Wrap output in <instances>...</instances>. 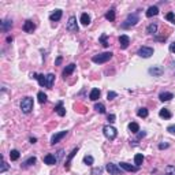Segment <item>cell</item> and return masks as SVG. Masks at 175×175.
<instances>
[{"mask_svg":"<svg viewBox=\"0 0 175 175\" xmlns=\"http://www.w3.org/2000/svg\"><path fill=\"white\" fill-rule=\"evenodd\" d=\"M129 44H130L129 36H126V34H122V36L119 37V45H121L122 49H126V48L129 46Z\"/></svg>","mask_w":175,"mask_h":175,"instance_id":"cell-9","label":"cell"},{"mask_svg":"<svg viewBox=\"0 0 175 175\" xmlns=\"http://www.w3.org/2000/svg\"><path fill=\"white\" fill-rule=\"evenodd\" d=\"M30 142H32V144H36V142H37V138H30Z\"/></svg>","mask_w":175,"mask_h":175,"instance_id":"cell-47","label":"cell"},{"mask_svg":"<svg viewBox=\"0 0 175 175\" xmlns=\"http://www.w3.org/2000/svg\"><path fill=\"white\" fill-rule=\"evenodd\" d=\"M166 18H167L170 22H172V23H175V14H174V12H168V14L166 15Z\"/></svg>","mask_w":175,"mask_h":175,"instance_id":"cell-38","label":"cell"},{"mask_svg":"<svg viewBox=\"0 0 175 175\" xmlns=\"http://www.w3.org/2000/svg\"><path fill=\"white\" fill-rule=\"evenodd\" d=\"M54 81H55V75L52 74V73L46 75V88H52V85H54Z\"/></svg>","mask_w":175,"mask_h":175,"instance_id":"cell-25","label":"cell"},{"mask_svg":"<svg viewBox=\"0 0 175 175\" xmlns=\"http://www.w3.org/2000/svg\"><path fill=\"white\" fill-rule=\"evenodd\" d=\"M159 99H160V101H170L171 99H174V94L170 92H161L159 94Z\"/></svg>","mask_w":175,"mask_h":175,"instance_id":"cell-15","label":"cell"},{"mask_svg":"<svg viewBox=\"0 0 175 175\" xmlns=\"http://www.w3.org/2000/svg\"><path fill=\"white\" fill-rule=\"evenodd\" d=\"M139 22V18H138V14L137 12H134V14H130L127 18H126V21L122 23V28L123 29H127V28H131V26H136L137 23Z\"/></svg>","mask_w":175,"mask_h":175,"instance_id":"cell-1","label":"cell"},{"mask_svg":"<svg viewBox=\"0 0 175 175\" xmlns=\"http://www.w3.org/2000/svg\"><path fill=\"white\" fill-rule=\"evenodd\" d=\"M116 96H118V94H116L115 92H108V94H107V100H114V99H115Z\"/></svg>","mask_w":175,"mask_h":175,"instance_id":"cell-39","label":"cell"},{"mask_svg":"<svg viewBox=\"0 0 175 175\" xmlns=\"http://www.w3.org/2000/svg\"><path fill=\"white\" fill-rule=\"evenodd\" d=\"M108 122H110V123H112V122H115V115H114V114L108 115Z\"/></svg>","mask_w":175,"mask_h":175,"instance_id":"cell-42","label":"cell"},{"mask_svg":"<svg viewBox=\"0 0 175 175\" xmlns=\"http://www.w3.org/2000/svg\"><path fill=\"white\" fill-rule=\"evenodd\" d=\"M105 18H107L110 22H114V21H115V8H111L110 11H107V14H105Z\"/></svg>","mask_w":175,"mask_h":175,"instance_id":"cell-26","label":"cell"},{"mask_svg":"<svg viewBox=\"0 0 175 175\" xmlns=\"http://www.w3.org/2000/svg\"><path fill=\"white\" fill-rule=\"evenodd\" d=\"M149 74H152L153 77H160L163 74V68L159 67V66H153V67L149 68Z\"/></svg>","mask_w":175,"mask_h":175,"instance_id":"cell-13","label":"cell"},{"mask_svg":"<svg viewBox=\"0 0 175 175\" xmlns=\"http://www.w3.org/2000/svg\"><path fill=\"white\" fill-rule=\"evenodd\" d=\"M167 131H168V133H171V134H175V125L168 126V127H167Z\"/></svg>","mask_w":175,"mask_h":175,"instance_id":"cell-41","label":"cell"},{"mask_svg":"<svg viewBox=\"0 0 175 175\" xmlns=\"http://www.w3.org/2000/svg\"><path fill=\"white\" fill-rule=\"evenodd\" d=\"M101 171H103V168H94V170H93L92 171V174H101Z\"/></svg>","mask_w":175,"mask_h":175,"instance_id":"cell-43","label":"cell"},{"mask_svg":"<svg viewBox=\"0 0 175 175\" xmlns=\"http://www.w3.org/2000/svg\"><path fill=\"white\" fill-rule=\"evenodd\" d=\"M62 14H63V12H62V10H55L54 12L49 15V19L52 22H57L59 19L62 18Z\"/></svg>","mask_w":175,"mask_h":175,"instance_id":"cell-16","label":"cell"},{"mask_svg":"<svg viewBox=\"0 0 175 175\" xmlns=\"http://www.w3.org/2000/svg\"><path fill=\"white\" fill-rule=\"evenodd\" d=\"M44 163H45V164H48V166H55L57 163V157H55L54 155L48 153V155H45V156H44Z\"/></svg>","mask_w":175,"mask_h":175,"instance_id":"cell-10","label":"cell"},{"mask_svg":"<svg viewBox=\"0 0 175 175\" xmlns=\"http://www.w3.org/2000/svg\"><path fill=\"white\" fill-rule=\"evenodd\" d=\"M100 41H101V44H103V46H108V45H110V43L107 41V34H103V36L100 37Z\"/></svg>","mask_w":175,"mask_h":175,"instance_id":"cell-37","label":"cell"},{"mask_svg":"<svg viewBox=\"0 0 175 175\" xmlns=\"http://www.w3.org/2000/svg\"><path fill=\"white\" fill-rule=\"evenodd\" d=\"M60 63H62V57L59 56V57H57V59H56V63H55V65H56V66H59V65H60Z\"/></svg>","mask_w":175,"mask_h":175,"instance_id":"cell-46","label":"cell"},{"mask_svg":"<svg viewBox=\"0 0 175 175\" xmlns=\"http://www.w3.org/2000/svg\"><path fill=\"white\" fill-rule=\"evenodd\" d=\"M129 129H130V131L131 133H138L139 131V126H138V123H136V122H131L129 125Z\"/></svg>","mask_w":175,"mask_h":175,"instance_id":"cell-32","label":"cell"},{"mask_svg":"<svg viewBox=\"0 0 175 175\" xmlns=\"http://www.w3.org/2000/svg\"><path fill=\"white\" fill-rule=\"evenodd\" d=\"M81 23H82L84 26H88L90 23V17L86 12H84L82 15H81Z\"/></svg>","mask_w":175,"mask_h":175,"instance_id":"cell-24","label":"cell"},{"mask_svg":"<svg viewBox=\"0 0 175 175\" xmlns=\"http://www.w3.org/2000/svg\"><path fill=\"white\" fill-rule=\"evenodd\" d=\"M159 115H160V118H164V119H170L172 116V114L167 110V108H161L160 112H159Z\"/></svg>","mask_w":175,"mask_h":175,"instance_id":"cell-23","label":"cell"},{"mask_svg":"<svg viewBox=\"0 0 175 175\" xmlns=\"http://www.w3.org/2000/svg\"><path fill=\"white\" fill-rule=\"evenodd\" d=\"M156 32H157V25L156 23H150V25L147 28V33H149V34H155Z\"/></svg>","mask_w":175,"mask_h":175,"instance_id":"cell-31","label":"cell"},{"mask_svg":"<svg viewBox=\"0 0 175 175\" xmlns=\"http://www.w3.org/2000/svg\"><path fill=\"white\" fill-rule=\"evenodd\" d=\"M142 161H144V156L141 153H137L136 156H134V163H136L137 167H139V166L142 164Z\"/></svg>","mask_w":175,"mask_h":175,"instance_id":"cell-29","label":"cell"},{"mask_svg":"<svg viewBox=\"0 0 175 175\" xmlns=\"http://www.w3.org/2000/svg\"><path fill=\"white\" fill-rule=\"evenodd\" d=\"M170 51H171L172 54H175V43H172L171 45H170Z\"/></svg>","mask_w":175,"mask_h":175,"instance_id":"cell-44","label":"cell"},{"mask_svg":"<svg viewBox=\"0 0 175 175\" xmlns=\"http://www.w3.org/2000/svg\"><path fill=\"white\" fill-rule=\"evenodd\" d=\"M119 167L123 168L125 171H130V172H136V171H138V168H139V167H137V166L129 164V163H121V166H119Z\"/></svg>","mask_w":175,"mask_h":175,"instance_id":"cell-12","label":"cell"},{"mask_svg":"<svg viewBox=\"0 0 175 175\" xmlns=\"http://www.w3.org/2000/svg\"><path fill=\"white\" fill-rule=\"evenodd\" d=\"M137 54L141 57H150L153 55V48H150V46H141Z\"/></svg>","mask_w":175,"mask_h":175,"instance_id":"cell-5","label":"cell"},{"mask_svg":"<svg viewBox=\"0 0 175 175\" xmlns=\"http://www.w3.org/2000/svg\"><path fill=\"white\" fill-rule=\"evenodd\" d=\"M34 163H36V157H34V156H32V157H29L28 160H26L25 163L22 164V167H23V168H26V167H30V166H33V164H34Z\"/></svg>","mask_w":175,"mask_h":175,"instance_id":"cell-28","label":"cell"},{"mask_svg":"<svg viewBox=\"0 0 175 175\" xmlns=\"http://www.w3.org/2000/svg\"><path fill=\"white\" fill-rule=\"evenodd\" d=\"M32 78L37 79L40 85H41V86H45V88H46V75H43V74H36V73H33V74H32Z\"/></svg>","mask_w":175,"mask_h":175,"instance_id":"cell-11","label":"cell"},{"mask_svg":"<svg viewBox=\"0 0 175 175\" xmlns=\"http://www.w3.org/2000/svg\"><path fill=\"white\" fill-rule=\"evenodd\" d=\"M164 148H168V144H160L159 145V149H164Z\"/></svg>","mask_w":175,"mask_h":175,"instance_id":"cell-45","label":"cell"},{"mask_svg":"<svg viewBox=\"0 0 175 175\" xmlns=\"http://www.w3.org/2000/svg\"><path fill=\"white\" fill-rule=\"evenodd\" d=\"M21 110L23 114H29L33 110V99L32 97H23L21 101Z\"/></svg>","mask_w":175,"mask_h":175,"instance_id":"cell-2","label":"cell"},{"mask_svg":"<svg viewBox=\"0 0 175 175\" xmlns=\"http://www.w3.org/2000/svg\"><path fill=\"white\" fill-rule=\"evenodd\" d=\"M93 156H90V155H86L85 157H84V163H85L86 166H92L93 164Z\"/></svg>","mask_w":175,"mask_h":175,"instance_id":"cell-35","label":"cell"},{"mask_svg":"<svg viewBox=\"0 0 175 175\" xmlns=\"http://www.w3.org/2000/svg\"><path fill=\"white\" fill-rule=\"evenodd\" d=\"M159 14V8L156 7V6H150L149 8H148L147 11V17L148 18H152V17H155V15Z\"/></svg>","mask_w":175,"mask_h":175,"instance_id":"cell-19","label":"cell"},{"mask_svg":"<svg viewBox=\"0 0 175 175\" xmlns=\"http://www.w3.org/2000/svg\"><path fill=\"white\" fill-rule=\"evenodd\" d=\"M105 170H107L111 175H121L122 174L121 167L116 166V164H114V163H108V164L105 166Z\"/></svg>","mask_w":175,"mask_h":175,"instance_id":"cell-6","label":"cell"},{"mask_svg":"<svg viewBox=\"0 0 175 175\" xmlns=\"http://www.w3.org/2000/svg\"><path fill=\"white\" fill-rule=\"evenodd\" d=\"M11 28H12V21H10V19H3L1 21V30L3 32H8Z\"/></svg>","mask_w":175,"mask_h":175,"instance_id":"cell-17","label":"cell"},{"mask_svg":"<svg viewBox=\"0 0 175 175\" xmlns=\"http://www.w3.org/2000/svg\"><path fill=\"white\" fill-rule=\"evenodd\" d=\"M164 171L166 175H175V166H167Z\"/></svg>","mask_w":175,"mask_h":175,"instance_id":"cell-34","label":"cell"},{"mask_svg":"<svg viewBox=\"0 0 175 175\" xmlns=\"http://www.w3.org/2000/svg\"><path fill=\"white\" fill-rule=\"evenodd\" d=\"M36 29V25L33 23V21H26L25 25H23V30L26 33H33V30Z\"/></svg>","mask_w":175,"mask_h":175,"instance_id":"cell-14","label":"cell"},{"mask_svg":"<svg viewBox=\"0 0 175 175\" xmlns=\"http://www.w3.org/2000/svg\"><path fill=\"white\" fill-rule=\"evenodd\" d=\"M19 156H21V153H19V150H17V149H12V150L10 152V159H11L12 161L18 160Z\"/></svg>","mask_w":175,"mask_h":175,"instance_id":"cell-27","label":"cell"},{"mask_svg":"<svg viewBox=\"0 0 175 175\" xmlns=\"http://www.w3.org/2000/svg\"><path fill=\"white\" fill-rule=\"evenodd\" d=\"M103 133H104V136L107 137L108 139H115L116 138V136H118V131H116V129L115 127H112V126L107 125V126H104V129H103Z\"/></svg>","mask_w":175,"mask_h":175,"instance_id":"cell-4","label":"cell"},{"mask_svg":"<svg viewBox=\"0 0 175 175\" xmlns=\"http://www.w3.org/2000/svg\"><path fill=\"white\" fill-rule=\"evenodd\" d=\"M99 97H100V90L99 89H92V92H90V94H89V99L92 101H96V100H99Z\"/></svg>","mask_w":175,"mask_h":175,"instance_id":"cell-22","label":"cell"},{"mask_svg":"<svg viewBox=\"0 0 175 175\" xmlns=\"http://www.w3.org/2000/svg\"><path fill=\"white\" fill-rule=\"evenodd\" d=\"M8 168V166H7V163H6V161H1V167H0V172H4L6 171V170H7Z\"/></svg>","mask_w":175,"mask_h":175,"instance_id":"cell-40","label":"cell"},{"mask_svg":"<svg viewBox=\"0 0 175 175\" xmlns=\"http://www.w3.org/2000/svg\"><path fill=\"white\" fill-rule=\"evenodd\" d=\"M55 111L57 112V115H59V116H65V115H66V110H65V107H63V103H62V101H59V103L56 104Z\"/></svg>","mask_w":175,"mask_h":175,"instance_id":"cell-18","label":"cell"},{"mask_svg":"<svg viewBox=\"0 0 175 175\" xmlns=\"http://www.w3.org/2000/svg\"><path fill=\"white\" fill-rule=\"evenodd\" d=\"M74 70H75V65H74V63H70V65H68L67 67L63 70V77H65V78H66V77H68L70 74H73Z\"/></svg>","mask_w":175,"mask_h":175,"instance_id":"cell-20","label":"cell"},{"mask_svg":"<svg viewBox=\"0 0 175 175\" xmlns=\"http://www.w3.org/2000/svg\"><path fill=\"white\" fill-rule=\"evenodd\" d=\"M37 99H38V101L41 104H44L46 101V94L44 92H38V94H37Z\"/></svg>","mask_w":175,"mask_h":175,"instance_id":"cell-36","label":"cell"},{"mask_svg":"<svg viewBox=\"0 0 175 175\" xmlns=\"http://www.w3.org/2000/svg\"><path fill=\"white\" fill-rule=\"evenodd\" d=\"M77 152H78V147H77V148H74V149L71 150V153L68 155V157H67V161H66V164H65L66 170H68V168H70V161H71V159L75 156V153H77Z\"/></svg>","mask_w":175,"mask_h":175,"instance_id":"cell-21","label":"cell"},{"mask_svg":"<svg viewBox=\"0 0 175 175\" xmlns=\"http://www.w3.org/2000/svg\"><path fill=\"white\" fill-rule=\"evenodd\" d=\"M111 59H112V54H111V52H103V54L94 55V56L92 57V60L94 62V63H99V65L105 63V62L111 60Z\"/></svg>","mask_w":175,"mask_h":175,"instance_id":"cell-3","label":"cell"},{"mask_svg":"<svg viewBox=\"0 0 175 175\" xmlns=\"http://www.w3.org/2000/svg\"><path fill=\"white\" fill-rule=\"evenodd\" d=\"M67 30L68 32H78V25H77V18L75 17H70L67 22Z\"/></svg>","mask_w":175,"mask_h":175,"instance_id":"cell-7","label":"cell"},{"mask_svg":"<svg viewBox=\"0 0 175 175\" xmlns=\"http://www.w3.org/2000/svg\"><path fill=\"white\" fill-rule=\"evenodd\" d=\"M148 114H149V111L147 108H138V111H137V115H138L139 118H147Z\"/></svg>","mask_w":175,"mask_h":175,"instance_id":"cell-30","label":"cell"},{"mask_svg":"<svg viewBox=\"0 0 175 175\" xmlns=\"http://www.w3.org/2000/svg\"><path fill=\"white\" fill-rule=\"evenodd\" d=\"M94 110H96L97 112H100V114H105V107H104V104H101V103H97L96 105H94Z\"/></svg>","mask_w":175,"mask_h":175,"instance_id":"cell-33","label":"cell"},{"mask_svg":"<svg viewBox=\"0 0 175 175\" xmlns=\"http://www.w3.org/2000/svg\"><path fill=\"white\" fill-rule=\"evenodd\" d=\"M67 133L68 131H66V130H65V131H60V133H56V134H54V136H52V138H51V145H55V144H57L62 138H63V137L67 136Z\"/></svg>","mask_w":175,"mask_h":175,"instance_id":"cell-8","label":"cell"}]
</instances>
